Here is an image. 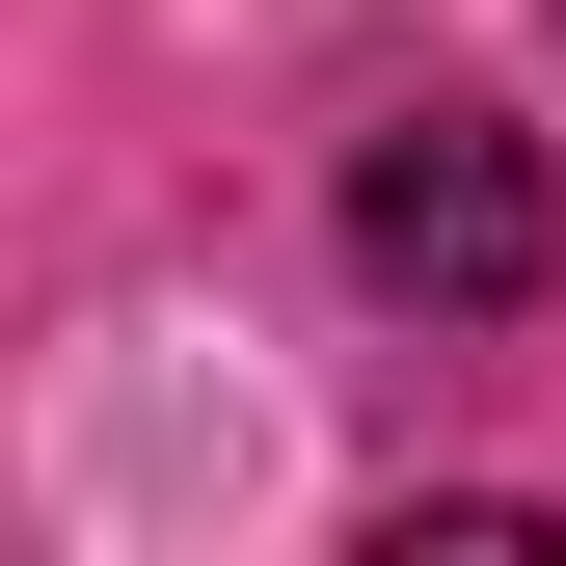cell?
<instances>
[{"instance_id":"6da1fadb","label":"cell","mask_w":566,"mask_h":566,"mask_svg":"<svg viewBox=\"0 0 566 566\" xmlns=\"http://www.w3.org/2000/svg\"><path fill=\"white\" fill-rule=\"evenodd\" d=\"M350 270L432 297V324H539V297H566V189H539V135L378 108V135H350Z\"/></svg>"}]
</instances>
